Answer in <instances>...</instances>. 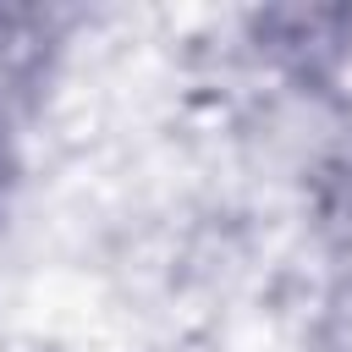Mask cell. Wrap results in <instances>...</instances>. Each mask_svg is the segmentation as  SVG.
<instances>
[{
    "mask_svg": "<svg viewBox=\"0 0 352 352\" xmlns=\"http://www.w3.org/2000/svg\"><path fill=\"white\" fill-rule=\"evenodd\" d=\"M236 44L286 99L346 110L352 94V0H270L236 11Z\"/></svg>",
    "mask_w": 352,
    "mask_h": 352,
    "instance_id": "cell-1",
    "label": "cell"
},
{
    "mask_svg": "<svg viewBox=\"0 0 352 352\" xmlns=\"http://www.w3.org/2000/svg\"><path fill=\"white\" fill-rule=\"evenodd\" d=\"M82 11L60 0H0V121L33 132L72 66Z\"/></svg>",
    "mask_w": 352,
    "mask_h": 352,
    "instance_id": "cell-2",
    "label": "cell"
},
{
    "mask_svg": "<svg viewBox=\"0 0 352 352\" xmlns=\"http://www.w3.org/2000/svg\"><path fill=\"white\" fill-rule=\"evenodd\" d=\"M297 209L324 275H352V104L336 110L330 132L297 170Z\"/></svg>",
    "mask_w": 352,
    "mask_h": 352,
    "instance_id": "cell-3",
    "label": "cell"
},
{
    "mask_svg": "<svg viewBox=\"0 0 352 352\" xmlns=\"http://www.w3.org/2000/svg\"><path fill=\"white\" fill-rule=\"evenodd\" d=\"M302 352H352V275H324L302 319Z\"/></svg>",
    "mask_w": 352,
    "mask_h": 352,
    "instance_id": "cell-4",
    "label": "cell"
},
{
    "mask_svg": "<svg viewBox=\"0 0 352 352\" xmlns=\"http://www.w3.org/2000/svg\"><path fill=\"white\" fill-rule=\"evenodd\" d=\"M22 187H28V132L0 121V236L22 209Z\"/></svg>",
    "mask_w": 352,
    "mask_h": 352,
    "instance_id": "cell-5",
    "label": "cell"
}]
</instances>
